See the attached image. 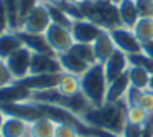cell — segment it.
Here are the masks:
<instances>
[{"instance_id":"4fadbf2b","label":"cell","mask_w":153,"mask_h":137,"mask_svg":"<svg viewBox=\"0 0 153 137\" xmlns=\"http://www.w3.org/2000/svg\"><path fill=\"white\" fill-rule=\"evenodd\" d=\"M31 99V91L27 89L23 84L13 83L5 84L0 88V103H23Z\"/></svg>"},{"instance_id":"5bb4252c","label":"cell","mask_w":153,"mask_h":137,"mask_svg":"<svg viewBox=\"0 0 153 137\" xmlns=\"http://www.w3.org/2000/svg\"><path fill=\"white\" fill-rule=\"evenodd\" d=\"M28 126L30 122L20 119V117L7 116L0 127L2 137H28Z\"/></svg>"},{"instance_id":"d6a6232c","label":"cell","mask_w":153,"mask_h":137,"mask_svg":"<svg viewBox=\"0 0 153 137\" xmlns=\"http://www.w3.org/2000/svg\"><path fill=\"white\" fill-rule=\"evenodd\" d=\"M140 17H153V4L150 0H135Z\"/></svg>"},{"instance_id":"f1b7e54d","label":"cell","mask_w":153,"mask_h":137,"mask_svg":"<svg viewBox=\"0 0 153 137\" xmlns=\"http://www.w3.org/2000/svg\"><path fill=\"white\" fill-rule=\"evenodd\" d=\"M81 132L74 124L71 122H56L54 137H79Z\"/></svg>"},{"instance_id":"484cf974","label":"cell","mask_w":153,"mask_h":137,"mask_svg":"<svg viewBox=\"0 0 153 137\" xmlns=\"http://www.w3.org/2000/svg\"><path fill=\"white\" fill-rule=\"evenodd\" d=\"M127 121L132 124H137V126H143L145 127L146 124L152 121V116L146 112L145 109H142L140 106H128L127 107Z\"/></svg>"},{"instance_id":"6da1fadb","label":"cell","mask_w":153,"mask_h":137,"mask_svg":"<svg viewBox=\"0 0 153 137\" xmlns=\"http://www.w3.org/2000/svg\"><path fill=\"white\" fill-rule=\"evenodd\" d=\"M127 101L105 103L100 107H89L81 116V119L91 127L102 130H109L114 134H122L127 124Z\"/></svg>"},{"instance_id":"e575fe53","label":"cell","mask_w":153,"mask_h":137,"mask_svg":"<svg viewBox=\"0 0 153 137\" xmlns=\"http://www.w3.org/2000/svg\"><path fill=\"white\" fill-rule=\"evenodd\" d=\"M5 31H10V27H8V17H7L4 0H0V35L5 33Z\"/></svg>"},{"instance_id":"d6986e66","label":"cell","mask_w":153,"mask_h":137,"mask_svg":"<svg viewBox=\"0 0 153 137\" xmlns=\"http://www.w3.org/2000/svg\"><path fill=\"white\" fill-rule=\"evenodd\" d=\"M130 89V79H128V74H122L119 76L117 79H114L112 83L107 86V97H105V103H115V101H122L125 99L127 93Z\"/></svg>"},{"instance_id":"f546056e","label":"cell","mask_w":153,"mask_h":137,"mask_svg":"<svg viewBox=\"0 0 153 137\" xmlns=\"http://www.w3.org/2000/svg\"><path fill=\"white\" fill-rule=\"evenodd\" d=\"M137 106L145 109L150 116H153V91L152 89H142L137 97Z\"/></svg>"},{"instance_id":"8992f818","label":"cell","mask_w":153,"mask_h":137,"mask_svg":"<svg viewBox=\"0 0 153 137\" xmlns=\"http://www.w3.org/2000/svg\"><path fill=\"white\" fill-rule=\"evenodd\" d=\"M45 37H46L51 50L56 55L69 51L74 45V38H73V33H71V28L61 27V25H56V23H51L48 27V30L45 31Z\"/></svg>"},{"instance_id":"cb8c5ba5","label":"cell","mask_w":153,"mask_h":137,"mask_svg":"<svg viewBox=\"0 0 153 137\" xmlns=\"http://www.w3.org/2000/svg\"><path fill=\"white\" fill-rule=\"evenodd\" d=\"M4 5H5V10H7L10 31H18L20 30V13H18L20 0H4Z\"/></svg>"},{"instance_id":"74e56055","label":"cell","mask_w":153,"mask_h":137,"mask_svg":"<svg viewBox=\"0 0 153 137\" xmlns=\"http://www.w3.org/2000/svg\"><path fill=\"white\" fill-rule=\"evenodd\" d=\"M40 2L43 5H58V2H59V0H40Z\"/></svg>"},{"instance_id":"f35d334b","label":"cell","mask_w":153,"mask_h":137,"mask_svg":"<svg viewBox=\"0 0 153 137\" xmlns=\"http://www.w3.org/2000/svg\"><path fill=\"white\" fill-rule=\"evenodd\" d=\"M5 117H7V116H5V112H4V111H2V109H0V127H2V124H4Z\"/></svg>"},{"instance_id":"3957f363","label":"cell","mask_w":153,"mask_h":137,"mask_svg":"<svg viewBox=\"0 0 153 137\" xmlns=\"http://www.w3.org/2000/svg\"><path fill=\"white\" fill-rule=\"evenodd\" d=\"M84 18L97 23L104 30H112L115 27H120L119 10L115 2L107 0H89L84 7H81Z\"/></svg>"},{"instance_id":"7bdbcfd3","label":"cell","mask_w":153,"mask_h":137,"mask_svg":"<svg viewBox=\"0 0 153 137\" xmlns=\"http://www.w3.org/2000/svg\"><path fill=\"white\" fill-rule=\"evenodd\" d=\"M152 137H153V134H152Z\"/></svg>"},{"instance_id":"2e32d148","label":"cell","mask_w":153,"mask_h":137,"mask_svg":"<svg viewBox=\"0 0 153 137\" xmlns=\"http://www.w3.org/2000/svg\"><path fill=\"white\" fill-rule=\"evenodd\" d=\"M58 60H59V64H61V68H63L64 73L77 74V76H81V74L91 66V64H87L86 61L81 60L77 55H74L71 50L64 51V53H59L58 55Z\"/></svg>"},{"instance_id":"9c48e42d","label":"cell","mask_w":153,"mask_h":137,"mask_svg":"<svg viewBox=\"0 0 153 137\" xmlns=\"http://www.w3.org/2000/svg\"><path fill=\"white\" fill-rule=\"evenodd\" d=\"M128 55H125L123 51L120 50H114V53L110 55L109 58L105 60L104 63V73H105V78H107V83H112L114 79H117L119 76L125 74L128 71Z\"/></svg>"},{"instance_id":"ab89813d","label":"cell","mask_w":153,"mask_h":137,"mask_svg":"<svg viewBox=\"0 0 153 137\" xmlns=\"http://www.w3.org/2000/svg\"><path fill=\"white\" fill-rule=\"evenodd\" d=\"M148 89H152V91H153V74L150 76V86H148Z\"/></svg>"},{"instance_id":"4dcf8cb0","label":"cell","mask_w":153,"mask_h":137,"mask_svg":"<svg viewBox=\"0 0 153 137\" xmlns=\"http://www.w3.org/2000/svg\"><path fill=\"white\" fill-rule=\"evenodd\" d=\"M40 0H20V5H18V13H20V25L35 8L40 5Z\"/></svg>"},{"instance_id":"4316f807","label":"cell","mask_w":153,"mask_h":137,"mask_svg":"<svg viewBox=\"0 0 153 137\" xmlns=\"http://www.w3.org/2000/svg\"><path fill=\"white\" fill-rule=\"evenodd\" d=\"M71 51H73L74 55H77L82 61H86L87 64L97 63L96 55H94V48H92V45H89V43H74L73 48H71Z\"/></svg>"},{"instance_id":"d590c367","label":"cell","mask_w":153,"mask_h":137,"mask_svg":"<svg viewBox=\"0 0 153 137\" xmlns=\"http://www.w3.org/2000/svg\"><path fill=\"white\" fill-rule=\"evenodd\" d=\"M96 129V127H94ZM94 137H122L120 134H114V132H109V130H102V129H96L94 132Z\"/></svg>"},{"instance_id":"7a4b0ae2","label":"cell","mask_w":153,"mask_h":137,"mask_svg":"<svg viewBox=\"0 0 153 137\" xmlns=\"http://www.w3.org/2000/svg\"><path fill=\"white\" fill-rule=\"evenodd\" d=\"M107 78L102 63H94L81 74V93L91 104V107H100L107 97Z\"/></svg>"},{"instance_id":"ba28073f","label":"cell","mask_w":153,"mask_h":137,"mask_svg":"<svg viewBox=\"0 0 153 137\" xmlns=\"http://www.w3.org/2000/svg\"><path fill=\"white\" fill-rule=\"evenodd\" d=\"M104 31V28H100L97 23L87 20V18H79L74 20L71 25V33H73L74 43H89L92 45L96 41V38Z\"/></svg>"},{"instance_id":"30bf717a","label":"cell","mask_w":153,"mask_h":137,"mask_svg":"<svg viewBox=\"0 0 153 137\" xmlns=\"http://www.w3.org/2000/svg\"><path fill=\"white\" fill-rule=\"evenodd\" d=\"M51 73H63V68H61L56 55L33 53L30 74H51Z\"/></svg>"},{"instance_id":"836d02e7","label":"cell","mask_w":153,"mask_h":137,"mask_svg":"<svg viewBox=\"0 0 153 137\" xmlns=\"http://www.w3.org/2000/svg\"><path fill=\"white\" fill-rule=\"evenodd\" d=\"M13 83V78H12L10 71H8L7 64H5L4 60H0V88L5 86V84Z\"/></svg>"},{"instance_id":"9a60e30c","label":"cell","mask_w":153,"mask_h":137,"mask_svg":"<svg viewBox=\"0 0 153 137\" xmlns=\"http://www.w3.org/2000/svg\"><path fill=\"white\" fill-rule=\"evenodd\" d=\"M117 10H119V18L122 27H127V28L135 27V23L140 18L135 0H119L117 2Z\"/></svg>"},{"instance_id":"44dd1931","label":"cell","mask_w":153,"mask_h":137,"mask_svg":"<svg viewBox=\"0 0 153 137\" xmlns=\"http://www.w3.org/2000/svg\"><path fill=\"white\" fill-rule=\"evenodd\" d=\"M22 40L18 38L17 31H5L0 35V60H7L12 53L22 48Z\"/></svg>"},{"instance_id":"5b68a950","label":"cell","mask_w":153,"mask_h":137,"mask_svg":"<svg viewBox=\"0 0 153 137\" xmlns=\"http://www.w3.org/2000/svg\"><path fill=\"white\" fill-rule=\"evenodd\" d=\"M31 56H33V51H30L27 46H22L5 60V64H7L13 81H20L30 74Z\"/></svg>"},{"instance_id":"60d3db41","label":"cell","mask_w":153,"mask_h":137,"mask_svg":"<svg viewBox=\"0 0 153 137\" xmlns=\"http://www.w3.org/2000/svg\"><path fill=\"white\" fill-rule=\"evenodd\" d=\"M79 137H91V136H79Z\"/></svg>"},{"instance_id":"1f68e13d","label":"cell","mask_w":153,"mask_h":137,"mask_svg":"<svg viewBox=\"0 0 153 137\" xmlns=\"http://www.w3.org/2000/svg\"><path fill=\"white\" fill-rule=\"evenodd\" d=\"M143 134H145V127L143 126H137V124H132L127 121L120 136L122 137H143Z\"/></svg>"},{"instance_id":"277c9868","label":"cell","mask_w":153,"mask_h":137,"mask_svg":"<svg viewBox=\"0 0 153 137\" xmlns=\"http://www.w3.org/2000/svg\"><path fill=\"white\" fill-rule=\"evenodd\" d=\"M110 37L114 40L117 50L123 51L125 55H135L142 51V41L137 38L133 28H127V27H115L112 30H109Z\"/></svg>"},{"instance_id":"e0dca14e","label":"cell","mask_w":153,"mask_h":137,"mask_svg":"<svg viewBox=\"0 0 153 137\" xmlns=\"http://www.w3.org/2000/svg\"><path fill=\"white\" fill-rule=\"evenodd\" d=\"M92 48H94V55H96V60L97 63H105V60L114 53L115 50V45H114V40L110 37L109 30H104L99 37L96 38V41L92 43Z\"/></svg>"},{"instance_id":"52a82bcc","label":"cell","mask_w":153,"mask_h":137,"mask_svg":"<svg viewBox=\"0 0 153 137\" xmlns=\"http://www.w3.org/2000/svg\"><path fill=\"white\" fill-rule=\"evenodd\" d=\"M51 25V17L48 7L43 4H40L20 25L22 31H28V33H40L45 35V31L48 30V27Z\"/></svg>"},{"instance_id":"ffe728a7","label":"cell","mask_w":153,"mask_h":137,"mask_svg":"<svg viewBox=\"0 0 153 137\" xmlns=\"http://www.w3.org/2000/svg\"><path fill=\"white\" fill-rule=\"evenodd\" d=\"M56 122L50 117H40L28 126V137H54Z\"/></svg>"},{"instance_id":"8fae6325","label":"cell","mask_w":153,"mask_h":137,"mask_svg":"<svg viewBox=\"0 0 153 137\" xmlns=\"http://www.w3.org/2000/svg\"><path fill=\"white\" fill-rule=\"evenodd\" d=\"M61 73H51V74H28L27 78L17 81V83L23 84L27 89L33 91H43V89H53L59 83Z\"/></svg>"},{"instance_id":"603a6c76","label":"cell","mask_w":153,"mask_h":137,"mask_svg":"<svg viewBox=\"0 0 153 137\" xmlns=\"http://www.w3.org/2000/svg\"><path fill=\"white\" fill-rule=\"evenodd\" d=\"M137 38H138L142 43L153 40V17H140L138 22L133 27Z\"/></svg>"},{"instance_id":"83f0119b","label":"cell","mask_w":153,"mask_h":137,"mask_svg":"<svg viewBox=\"0 0 153 137\" xmlns=\"http://www.w3.org/2000/svg\"><path fill=\"white\" fill-rule=\"evenodd\" d=\"M128 63L133 64V66L143 68V70L148 71L150 74H153V60L148 56V55L143 53V51L135 53V55H128Z\"/></svg>"},{"instance_id":"8d00e7d4","label":"cell","mask_w":153,"mask_h":137,"mask_svg":"<svg viewBox=\"0 0 153 137\" xmlns=\"http://www.w3.org/2000/svg\"><path fill=\"white\" fill-rule=\"evenodd\" d=\"M142 51L145 55H148V56L153 60V40L152 41H146V43H142Z\"/></svg>"},{"instance_id":"ac0fdd59","label":"cell","mask_w":153,"mask_h":137,"mask_svg":"<svg viewBox=\"0 0 153 137\" xmlns=\"http://www.w3.org/2000/svg\"><path fill=\"white\" fill-rule=\"evenodd\" d=\"M56 89L61 96H66V97L79 96L81 94V76L71 74V73H64L63 71Z\"/></svg>"},{"instance_id":"7402d4cb","label":"cell","mask_w":153,"mask_h":137,"mask_svg":"<svg viewBox=\"0 0 153 137\" xmlns=\"http://www.w3.org/2000/svg\"><path fill=\"white\" fill-rule=\"evenodd\" d=\"M127 74H128L130 86L132 88H137V89H148L150 76H152L148 71H145L143 68H140V66H133V64H130Z\"/></svg>"},{"instance_id":"d4e9b609","label":"cell","mask_w":153,"mask_h":137,"mask_svg":"<svg viewBox=\"0 0 153 137\" xmlns=\"http://www.w3.org/2000/svg\"><path fill=\"white\" fill-rule=\"evenodd\" d=\"M46 7H48V12H50V17H51V23L71 28V25H73L74 20L66 13V10H64L63 7H59V5H46Z\"/></svg>"},{"instance_id":"7c38bea8","label":"cell","mask_w":153,"mask_h":137,"mask_svg":"<svg viewBox=\"0 0 153 137\" xmlns=\"http://www.w3.org/2000/svg\"><path fill=\"white\" fill-rule=\"evenodd\" d=\"M18 38L22 40V45L27 46L30 51L33 53H43V55H56L53 50H51L50 43H48L46 37L45 35H40V33H28V31H22L18 30L17 31ZM58 56V55H56Z\"/></svg>"},{"instance_id":"b9f144b4","label":"cell","mask_w":153,"mask_h":137,"mask_svg":"<svg viewBox=\"0 0 153 137\" xmlns=\"http://www.w3.org/2000/svg\"><path fill=\"white\" fill-rule=\"evenodd\" d=\"M150 2H152V4H153V0H150Z\"/></svg>"}]
</instances>
